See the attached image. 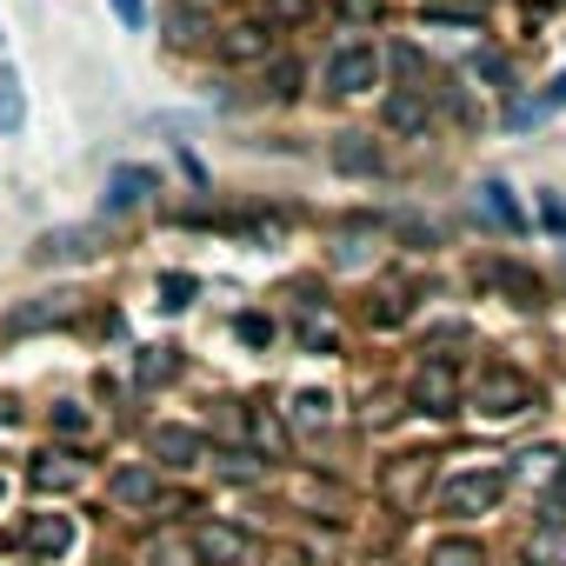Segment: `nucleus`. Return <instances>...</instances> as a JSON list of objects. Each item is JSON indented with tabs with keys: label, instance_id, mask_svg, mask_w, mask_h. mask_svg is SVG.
Returning a JSON list of instances; mask_svg holds the SVG:
<instances>
[{
	"label": "nucleus",
	"instance_id": "obj_1",
	"mask_svg": "<svg viewBox=\"0 0 566 566\" xmlns=\"http://www.w3.org/2000/svg\"><path fill=\"white\" fill-rule=\"evenodd\" d=\"M380 67H387V61H380L374 41H340V48L327 54V74H321V81H327V94L354 101V94H374V87H380Z\"/></svg>",
	"mask_w": 566,
	"mask_h": 566
},
{
	"label": "nucleus",
	"instance_id": "obj_2",
	"mask_svg": "<svg viewBox=\"0 0 566 566\" xmlns=\"http://www.w3.org/2000/svg\"><path fill=\"white\" fill-rule=\"evenodd\" d=\"M506 467H467V473H453L447 486H440V513H453V520H473V513H493L500 506V493H506Z\"/></svg>",
	"mask_w": 566,
	"mask_h": 566
},
{
	"label": "nucleus",
	"instance_id": "obj_3",
	"mask_svg": "<svg viewBox=\"0 0 566 566\" xmlns=\"http://www.w3.org/2000/svg\"><path fill=\"white\" fill-rule=\"evenodd\" d=\"M473 407H480L486 420H513V413L533 407V380H526L520 367H486V374L473 380Z\"/></svg>",
	"mask_w": 566,
	"mask_h": 566
},
{
	"label": "nucleus",
	"instance_id": "obj_4",
	"mask_svg": "<svg viewBox=\"0 0 566 566\" xmlns=\"http://www.w3.org/2000/svg\"><path fill=\"white\" fill-rule=\"evenodd\" d=\"M74 321H81V294H34V301H21L8 314V334L14 340H34V334H61Z\"/></svg>",
	"mask_w": 566,
	"mask_h": 566
},
{
	"label": "nucleus",
	"instance_id": "obj_5",
	"mask_svg": "<svg viewBox=\"0 0 566 566\" xmlns=\"http://www.w3.org/2000/svg\"><path fill=\"white\" fill-rule=\"evenodd\" d=\"M187 539H193V559L200 566H247L253 559V533H240L233 520H200Z\"/></svg>",
	"mask_w": 566,
	"mask_h": 566
},
{
	"label": "nucleus",
	"instance_id": "obj_6",
	"mask_svg": "<svg viewBox=\"0 0 566 566\" xmlns=\"http://www.w3.org/2000/svg\"><path fill=\"white\" fill-rule=\"evenodd\" d=\"M420 413H433V420H447V413H460V374H453V360L447 354H433L420 374H413V394H407Z\"/></svg>",
	"mask_w": 566,
	"mask_h": 566
},
{
	"label": "nucleus",
	"instance_id": "obj_7",
	"mask_svg": "<svg viewBox=\"0 0 566 566\" xmlns=\"http://www.w3.org/2000/svg\"><path fill=\"white\" fill-rule=\"evenodd\" d=\"M81 480H87V453H74V447H41L28 460L34 493H81Z\"/></svg>",
	"mask_w": 566,
	"mask_h": 566
},
{
	"label": "nucleus",
	"instance_id": "obj_8",
	"mask_svg": "<svg viewBox=\"0 0 566 566\" xmlns=\"http://www.w3.org/2000/svg\"><path fill=\"white\" fill-rule=\"evenodd\" d=\"M147 453H154V467L187 473V467L207 460V433H200V427H180V420H160V427L147 433Z\"/></svg>",
	"mask_w": 566,
	"mask_h": 566
},
{
	"label": "nucleus",
	"instance_id": "obj_9",
	"mask_svg": "<svg viewBox=\"0 0 566 566\" xmlns=\"http://www.w3.org/2000/svg\"><path fill=\"white\" fill-rule=\"evenodd\" d=\"M213 54H220L227 67H266V61H273V28H266V21H233V28H220Z\"/></svg>",
	"mask_w": 566,
	"mask_h": 566
},
{
	"label": "nucleus",
	"instance_id": "obj_10",
	"mask_svg": "<svg viewBox=\"0 0 566 566\" xmlns=\"http://www.w3.org/2000/svg\"><path fill=\"white\" fill-rule=\"evenodd\" d=\"M427 473H433V453H400V460L380 473V493H387V506L413 513V506L427 500Z\"/></svg>",
	"mask_w": 566,
	"mask_h": 566
},
{
	"label": "nucleus",
	"instance_id": "obj_11",
	"mask_svg": "<svg viewBox=\"0 0 566 566\" xmlns=\"http://www.w3.org/2000/svg\"><path fill=\"white\" fill-rule=\"evenodd\" d=\"M473 213H480L493 233H526V227H533V220H526V207L513 200V187H506L500 174H486V180H480V193H473Z\"/></svg>",
	"mask_w": 566,
	"mask_h": 566
},
{
	"label": "nucleus",
	"instance_id": "obj_12",
	"mask_svg": "<svg viewBox=\"0 0 566 566\" xmlns=\"http://www.w3.org/2000/svg\"><path fill=\"white\" fill-rule=\"evenodd\" d=\"M74 539H81V526H74L67 513H28V526H21V546H28L34 559H67Z\"/></svg>",
	"mask_w": 566,
	"mask_h": 566
},
{
	"label": "nucleus",
	"instance_id": "obj_13",
	"mask_svg": "<svg viewBox=\"0 0 566 566\" xmlns=\"http://www.w3.org/2000/svg\"><path fill=\"white\" fill-rule=\"evenodd\" d=\"M380 120H387L394 134H407V140H427V127H433V101H427V87H394V94L380 101Z\"/></svg>",
	"mask_w": 566,
	"mask_h": 566
},
{
	"label": "nucleus",
	"instance_id": "obj_14",
	"mask_svg": "<svg viewBox=\"0 0 566 566\" xmlns=\"http://www.w3.org/2000/svg\"><path fill=\"white\" fill-rule=\"evenodd\" d=\"M160 187V174L154 167H114L107 174V193H101V213L107 220H120V213H134V207H147V193Z\"/></svg>",
	"mask_w": 566,
	"mask_h": 566
},
{
	"label": "nucleus",
	"instance_id": "obj_15",
	"mask_svg": "<svg viewBox=\"0 0 566 566\" xmlns=\"http://www.w3.org/2000/svg\"><path fill=\"white\" fill-rule=\"evenodd\" d=\"M107 500H114L120 513H134V506H160V467H154V460L114 467V480H107Z\"/></svg>",
	"mask_w": 566,
	"mask_h": 566
},
{
	"label": "nucleus",
	"instance_id": "obj_16",
	"mask_svg": "<svg viewBox=\"0 0 566 566\" xmlns=\"http://www.w3.org/2000/svg\"><path fill=\"white\" fill-rule=\"evenodd\" d=\"M87 253H94V227H48V233L28 247L34 266H74V260H87Z\"/></svg>",
	"mask_w": 566,
	"mask_h": 566
},
{
	"label": "nucleus",
	"instance_id": "obj_17",
	"mask_svg": "<svg viewBox=\"0 0 566 566\" xmlns=\"http://www.w3.org/2000/svg\"><path fill=\"white\" fill-rule=\"evenodd\" d=\"M327 160H334L340 174H354V180H374V174H387V154L374 147V134H334Z\"/></svg>",
	"mask_w": 566,
	"mask_h": 566
},
{
	"label": "nucleus",
	"instance_id": "obj_18",
	"mask_svg": "<svg viewBox=\"0 0 566 566\" xmlns=\"http://www.w3.org/2000/svg\"><path fill=\"white\" fill-rule=\"evenodd\" d=\"M526 566H566V520H559V506H546V520L533 526V539H526Z\"/></svg>",
	"mask_w": 566,
	"mask_h": 566
},
{
	"label": "nucleus",
	"instance_id": "obj_19",
	"mask_svg": "<svg viewBox=\"0 0 566 566\" xmlns=\"http://www.w3.org/2000/svg\"><path fill=\"white\" fill-rule=\"evenodd\" d=\"M480 280H486V287H500V294H513V307H539V280H526V273L506 266V260H486Z\"/></svg>",
	"mask_w": 566,
	"mask_h": 566
},
{
	"label": "nucleus",
	"instance_id": "obj_20",
	"mask_svg": "<svg viewBox=\"0 0 566 566\" xmlns=\"http://www.w3.org/2000/svg\"><path fill=\"white\" fill-rule=\"evenodd\" d=\"M287 427H301V433H327L334 427V394H294L287 400Z\"/></svg>",
	"mask_w": 566,
	"mask_h": 566
},
{
	"label": "nucleus",
	"instance_id": "obj_21",
	"mask_svg": "<svg viewBox=\"0 0 566 566\" xmlns=\"http://www.w3.org/2000/svg\"><path fill=\"white\" fill-rule=\"evenodd\" d=\"M21 127H28V87L14 67H0V140L21 134Z\"/></svg>",
	"mask_w": 566,
	"mask_h": 566
},
{
	"label": "nucleus",
	"instance_id": "obj_22",
	"mask_svg": "<svg viewBox=\"0 0 566 566\" xmlns=\"http://www.w3.org/2000/svg\"><path fill=\"white\" fill-rule=\"evenodd\" d=\"M559 107H566V74H559L539 101H513V107H506V127H539V120H546V114H559Z\"/></svg>",
	"mask_w": 566,
	"mask_h": 566
},
{
	"label": "nucleus",
	"instance_id": "obj_23",
	"mask_svg": "<svg viewBox=\"0 0 566 566\" xmlns=\"http://www.w3.org/2000/svg\"><path fill=\"white\" fill-rule=\"evenodd\" d=\"M513 473H520V480H539V486H546V480H566V453H559V447H526V453L513 460Z\"/></svg>",
	"mask_w": 566,
	"mask_h": 566
},
{
	"label": "nucleus",
	"instance_id": "obj_24",
	"mask_svg": "<svg viewBox=\"0 0 566 566\" xmlns=\"http://www.w3.org/2000/svg\"><path fill=\"white\" fill-rule=\"evenodd\" d=\"M167 41H174V48H200V41H207V14L193 8V0H180V8L167 14Z\"/></svg>",
	"mask_w": 566,
	"mask_h": 566
},
{
	"label": "nucleus",
	"instance_id": "obj_25",
	"mask_svg": "<svg viewBox=\"0 0 566 566\" xmlns=\"http://www.w3.org/2000/svg\"><path fill=\"white\" fill-rule=\"evenodd\" d=\"M321 14V0H260V21L266 28H307Z\"/></svg>",
	"mask_w": 566,
	"mask_h": 566
},
{
	"label": "nucleus",
	"instance_id": "obj_26",
	"mask_svg": "<svg viewBox=\"0 0 566 566\" xmlns=\"http://www.w3.org/2000/svg\"><path fill=\"white\" fill-rule=\"evenodd\" d=\"M48 427H54L61 440H87V433H94V413H87L81 400H54V407H48Z\"/></svg>",
	"mask_w": 566,
	"mask_h": 566
},
{
	"label": "nucleus",
	"instance_id": "obj_27",
	"mask_svg": "<svg viewBox=\"0 0 566 566\" xmlns=\"http://www.w3.org/2000/svg\"><path fill=\"white\" fill-rule=\"evenodd\" d=\"M213 473H220V480H240V486H253V480L266 473V460H260V453H247V447H227V453H213Z\"/></svg>",
	"mask_w": 566,
	"mask_h": 566
},
{
	"label": "nucleus",
	"instance_id": "obj_28",
	"mask_svg": "<svg viewBox=\"0 0 566 566\" xmlns=\"http://www.w3.org/2000/svg\"><path fill=\"white\" fill-rule=\"evenodd\" d=\"M147 566H200V559H193V539L187 533H154L147 539Z\"/></svg>",
	"mask_w": 566,
	"mask_h": 566
},
{
	"label": "nucleus",
	"instance_id": "obj_29",
	"mask_svg": "<svg viewBox=\"0 0 566 566\" xmlns=\"http://www.w3.org/2000/svg\"><path fill=\"white\" fill-rule=\"evenodd\" d=\"M301 81H307L301 61H280V54L266 61V101H301Z\"/></svg>",
	"mask_w": 566,
	"mask_h": 566
},
{
	"label": "nucleus",
	"instance_id": "obj_30",
	"mask_svg": "<svg viewBox=\"0 0 566 566\" xmlns=\"http://www.w3.org/2000/svg\"><path fill=\"white\" fill-rule=\"evenodd\" d=\"M174 374H180L174 347H140V360H134V380H140V387H160V380H174Z\"/></svg>",
	"mask_w": 566,
	"mask_h": 566
},
{
	"label": "nucleus",
	"instance_id": "obj_31",
	"mask_svg": "<svg viewBox=\"0 0 566 566\" xmlns=\"http://www.w3.org/2000/svg\"><path fill=\"white\" fill-rule=\"evenodd\" d=\"M193 294H200V280H193V273H160V307H167V314H187Z\"/></svg>",
	"mask_w": 566,
	"mask_h": 566
},
{
	"label": "nucleus",
	"instance_id": "obj_32",
	"mask_svg": "<svg viewBox=\"0 0 566 566\" xmlns=\"http://www.w3.org/2000/svg\"><path fill=\"white\" fill-rule=\"evenodd\" d=\"M427 566H486V553H480V539H440L427 553Z\"/></svg>",
	"mask_w": 566,
	"mask_h": 566
},
{
	"label": "nucleus",
	"instance_id": "obj_33",
	"mask_svg": "<svg viewBox=\"0 0 566 566\" xmlns=\"http://www.w3.org/2000/svg\"><path fill=\"white\" fill-rule=\"evenodd\" d=\"M467 74H473V81H486V87H506V81H513V67H506V54H493V48H480V54L467 61Z\"/></svg>",
	"mask_w": 566,
	"mask_h": 566
},
{
	"label": "nucleus",
	"instance_id": "obj_34",
	"mask_svg": "<svg viewBox=\"0 0 566 566\" xmlns=\"http://www.w3.org/2000/svg\"><path fill=\"white\" fill-rule=\"evenodd\" d=\"M407 321V294H380L367 301V327H400Z\"/></svg>",
	"mask_w": 566,
	"mask_h": 566
},
{
	"label": "nucleus",
	"instance_id": "obj_35",
	"mask_svg": "<svg viewBox=\"0 0 566 566\" xmlns=\"http://www.w3.org/2000/svg\"><path fill=\"white\" fill-rule=\"evenodd\" d=\"M253 440H260V453H266V460L287 453V433H280V420H273V413H253Z\"/></svg>",
	"mask_w": 566,
	"mask_h": 566
},
{
	"label": "nucleus",
	"instance_id": "obj_36",
	"mask_svg": "<svg viewBox=\"0 0 566 566\" xmlns=\"http://www.w3.org/2000/svg\"><path fill=\"white\" fill-rule=\"evenodd\" d=\"M233 334H240L247 347H273V321H266V314H240V321H233Z\"/></svg>",
	"mask_w": 566,
	"mask_h": 566
},
{
	"label": "nucleus",
	"instance_id": "obj_37",
	"mask_svg": "<svg viewBox=\"0 0 566 566\" xmlns=\"http://www.w3.org/2000/svg\"><path fill=\"white\" fill-rule=\"evenodd\" d=\"M301 340H307V354H334V347H340L327 321H307V327H301Z\"/></svg>",
	"mask_w": 566,
	"mask_h": 566
},
{
	"label": "nucleus",
	"instance_id": "obj_38",
	"mask_svg": "<svg viewBox=\"0 0 566 566\" xmlns=\"http://www.w3.org/2000/svg\"><path fill=\"white\" fill-rule=\"evenodd\" d=\"M114 21H120L127 34H140V28H147V0H114Z\"/></svg>",
	"mask_w": 566,
	"mask_h": 566
},
{
	"label": "nucleus",
	"instance_id": "obj_39",
	"mask_svg": "<svg viewBox=\"0 0 566 566\" xmlns=\"http://www.w3.org/2000/svg\"><path fill=\"white\" fill-rule=\"evenodd\" d=\"M340 14H347V21H374V14H380V0H340Z\"/></svg>",
	"mask_w": 566,
	"mask_h": 566
},
{
	"label": "nucleus",
	"instance_id": "obj_40",
	"mask_svg": "<svg viewBox=\"0 0 566 566\" xmlns=\"http://www.w3.org/2000/svg\"><path fill=\"white\" fill-rule=\"evenodd\" d=\"M387 420H394V400H387V394H380V400H367V427H387Z\"/></svg>",
	"mask_w": 566,
	"mask_h": 566
},
{
	"label": "nucleus",
	"instance_id": "obj_41",
	"mask_svg": "<svg viewBox=\"0 0 566 566\" xmlns=\"http://www.w3.org/2000/svg\"><path fill=\"white\" fill-rule=\"evenodd\" d=\"M546 227H553V233H566V207H559V200H546Z\"/></svg>",
	"mask_w": 566,
	"mask_h": 566
},
{
	"label": "nucleus",
	"instance_id": "obj_42",
	"mask_svg": "<svg viewBox=\"0 0 566 566\" xmlns=\"http://www.w3.org/2000/svg\"><path fill=\"white\" fill-rule=\"evenodd\" d=\"M0 427H14V400L8 394H0Z\"/></svg>",
	"mask_w": 566,
	"mask_h": 566
},
{
	"label": "nucleus",
	"instance_id": "obj_43",
	"mask_svg": "<svg viewBox=\"0 0 566 566\" xmlns=\"http://www.w3.org/2000/svg\"><path fill=\"white\" fill-rule=\"evenodd\" d=\"M0 493H8V480H0Z\"/></svg>",
	"mask_w": 566,
	"mask_h": 566
},
{
	"label": "nucleus",
	"instance_id": "obj_44",
	"mask_svg": "<svg viewBox=\"0 0 566 566\" xmlns=\"http://www.w3.org/2000/svg\"><path fill=\"white\" fill-rule=\"evenodd\" d=\"M0 41H8V34H0Z\"/></svg>",
	"mask_w": 566,
	"mask_h": 566
},
{
	"label": "nucleus",
	"instance_id": "obj_45",
	"mask_svg": "<svg viewBox=\"0 0 566 566\" xmlns=\"http://www.w3.org/2000/svg\"><path fill=\"white\" fill-rule=\"evenodd\" d=\"M193 8H200V0H193Z\"/></svg>",
	"mask_w": 566,
	"mask_h": 566
}]
</instances>
